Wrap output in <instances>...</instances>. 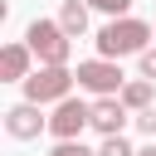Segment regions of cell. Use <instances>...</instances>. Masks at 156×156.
Returning a JSON list of instances; mask_svg holds the SVG:
<instances>
[{"label": "cell", "mask_w": 156, "mask_h": 156, "mask_svg": "<svg viewBox=\"0 0 156 156\" xmlns=\"http://www.w3.org/2000/svg\"><path fill=\"white\" fill-rule=\"evenodd\" d=\"M151 39H156V24L132 20V15H112V20L98 29V54H102V58H127V54H141Z\"/></svg>", "instance_id": "cell-1"}, {"label": "cell", "mask_w": 156, "mask_h": 156, "mask_svg": "<svg viewBox=\"0 0 156 156\" xmlns=\"http://www.w3.org/2000/svg\"><path fill=\"white\" fill-rule=\"evenodd\" d=\"M73 83H78V73L68 68V63H39L29 78H24V98L29 102H63V98H73Z\"/></svg>", "instance_id": "cell-2"}, {"label": "cell", "mask_w": 156, "mask_h": 156, "mask_svg": "<svg viewBox=\"0 0 156 156\" xmlns=\"http://www.w3.org/2000/svg\"><path fill=\"white\" fill-rule=\"evenodd\" d=\"M68 39H73V34H68L58 20H29V29H24V44L34 49L39 63H68V54H73Z\"/></svg>", "instance_id": "cell-3"}, {"label": "cell", "mask_w": 156, "mask_h": 156, "mask_svg": "<svg viewBox=\"0 0 156 156\" xmlns=\"http://www.w3.org/2000/svg\"><path fill=\"white\" fill-rule=\"evenodd\" d=\"M73 73H78V88L93 93V98H112V93H122V83H127L122 68H117V58H102V54H98V58H83Z\"/></svg>", "instance_id": "cell-4"}, {"label": "cell", "mask_w": 156, "mask_h": 156, "mask_svg": "<svg viewBox=\"0 0 156 156\" xmlns=\"http://www.w3.org/2000/svg\"><path fill=\"white\" fill-rule=\"evenodd\" d=\"M83 127H93V102H83V98H63V102H54L49 132H54L58 141H73V136H83Z\"/></svg>", "instance_id": "cell-5"}, {"label": "cell", "mask_w": 156, "mask_h": 156, "mask_svg": "<svg viewBox=\"0 0 156 156\" xmlns=\"http://www.w3.org/2000/svg\"><path fill=\"white\" fill-rule=\"evenodd\" d=\"M5 132L15 136V141H34L39 132H49V117H39V102H15L10 112H5Z\"/></svg>", "instance_id": "cell-6"}, {"label": "cell", "mask_w": 156, "mask_h": 156, "mask_svg": "<svg viewBox=\"0 0 156 156\" xmlns=\"http://www.w3.org/2000/svg\"><path fill=\"white\" fill-rule=\"evenodd\" d=\"M127 117H132V107L122 102V93H112V98H93V127H98L102 136H117V132L127 127Z\"/></svg>", "instance_id": "cell-7"}, {"label": "cell", "mask_w": 156, "mask_h": 156, "mask_svg": "<svg viewBox=\"0 0 156 156\" xmlns=\"http://www.w3.org/2000/svg\"><path fill=\"white\" fill-rule=\"evenodd\" d=\"M29 63H34V49L29 44H5L0 49V83H24L34 73Z\"/></svg>", "instance_id": "cell-8"}, {"label": "cell", "mask_w": 156, "mask_h": 156, "mask_svg": "<svg viewBox=\"0 0 156 156\" xmlns=\"http://www.w3.org/2000/svg\"><path fill=\"white\" fill-rule=\"evenodd\" d=\"M88 10H93L88 0H63V5H58V24H63V29L78 39V34L88 29Z\"/></svg>", "instance_id": "cell-9"}, {"label": "cell", "mask_w": 156, "mask_h": 156, "mask_svg": "<svg viewBox=\"0 0 156 156\" xmlns=\"http://www.w3.org/2000/svg\"><path fill=\"white\" fill-rule=\"evenodd\" d=\"M151 98H156V93H151V78H127V83H122V102H127L132 112L151 107Z\"/></svg>", "instance_id": "cell-10"}, {"label": "cell", "mask_w": 156, "mask_h": 156, "mask_svg": "<svg viewBox=\"0 0 156 156\" xmlns=\"http://www.w3.org/2000/svg\"><path fill=\"white\" fill-rule=\"evenodd\" d=\"M98 156H136L132 146H127V136L117 132V136H102V146H98Z\"/></svg>", "instance_id": "cell-11"}, {"label": "cell", "mask_w": 156, "mask_h": 156, "mask_svg": "<svg viewBox=\"0 0 156 156\" xmlns=\"http://www.w3.org/2000/svg\"><path fill=\"white\" fill-rule=\"evenodd\" d=\"M132 122H136V132L156 136V107H141V112H132Z\"/></svg>", "instance_id": "cell-12"}, {"label": "cell", "mask_w": 156, "mask_h": 156, "mask_svg": "<svg viewBox=\"0 0 156 156\" xmlns=\"http://www.w3.org/2000/svg\"><path fill=\"white\" fill-rule=\"evenodd\" d=\"M49 156H98V151H88V146H83L78 136H73V141H58V146H54Z\"/></svg>", "instance_id": "cell-13"}, {"label": "cell", "mask_w": 156, "mask_h": 156, "mask_svg": "<svg viewBox=\"0 0 156 156\" xmlns=\"http://www.w3.org/2000/svg\"><path fill=\"white\" fill-rule=\"evenodd\" d=\"M93 10H102V15H127L132 10V0H88Z\"/></svg>", "instance_id": "cell-14"}, {"label": "cell", "mask_w": 156, "mask_h": 156, "mask_svg": "<svg viewBox=\"0 0 156 156\" xmlns=\"http://www.w3.org/2000/svg\"><path fill=\"white\" fill-rule=\"evenodd\" d=\"M136 58H141V78H156V44H146Z\"/></svg>", "instance_id": "cell-15"}, {"label": "cell", "mask_w": 156, "mask_h": 156, "mask_svg": "<svg viewBox=\"0 0 156 156\" xmlns=\"http://www.w3.org/2000/svg\"><path fill=\"white\" fill-rule=\"evenodd\" d=\"M136 156H156V141H151V146H141V151H136Z\"/></svg>", "instance_id": "cell-16"}]
</instances>
